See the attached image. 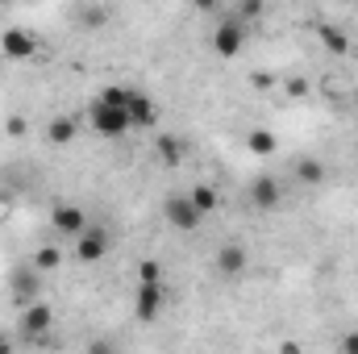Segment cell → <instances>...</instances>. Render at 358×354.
<instances>
[{"mask_svg":"<svg viewBox=\"0 0 358 354\" xmlns=\"http://www.w3.org/2000/svg\"><path fill=\"white\" fill-rule=\"evenodd\" d=\"M129 92H134V88H125V84H113V88L100 92V100H108V104H129Z\"/></svg>","mask_w":358,"mask_h":354,"instance_id":"20","label":"cell"},{"mask_svg":"<svg viewBox=\"0 0 358 354\" xmlns=\"http://www.w3.org/2000/svg\"><path fill=\"white\" fill-rule=\"evenodd\" d=\"M296 179H300L304 187H321V183H325V163H321V159H313V155H308V159H300V163H296Z\"/></svg>","mask_w":358,"mask_h":354,"instance_id":"16","label":"cell"},{"mask_svg":"<svg viewBox=\"0 0 358 354\" xmlns=\"http://www.w3.org/2000/svg\"><path fill=\"white\" fill-rule=\"evenodd\" d=\"M238 17H242V21H259V17H263V0H242V4H238Z\"/></svg>","mask_w":358,"mask_h":354,"instance_id":"21","label":"cell"},{"mask_svg":"<svg viewBox=\"0 0 358 354\" xmlns=\"http://www.w3.org/2000/svg\"><path fill=\"white\" fill-rule=\"evenodd\" d=\"M250 204L259 208V213H271V208H279V200H283V187H279V179H271V176H259L250 187Z\"/></svg>","mask_w":358,"mask_h":354,"instance_id":"10","label":"cell"},{"mask_svg":"<svg viewBox=\"0 0 358 354\" xmlns=\"http://www.w3.org/2000/svg\"><path fill=\"white\" fill-rule=\"evenodd\" d=\"M25 129H29V125H25V117H8V121H4V134H8V138H21Z\"/></svg>","mask_w":358,"mask_h":354,"instance_id":"24","label":"cell"},{"mask_svg":"<svg viewBox=\"0 0 358 354\" xmlns=\"http://www.w3.org/2000/svg\"><path fill=\"white\" fill-rule=\"evenodd\" d=\"M283 92H287V96H304V92H308V84L296 76V80H287V84H283Z\"/></svg>","mask_w":358,"mask_h":354,"instance_id":"25","label":"cell"},{"mask_svg":"<svg viewBox=\"0 0 358 354\" xmlns=\"http://www.w3.org/2000/svg\"><path fill=\"white\" fill-rule=\"evenodd\" d=\"M125 108H129V121H134V129H150V125L159 121V104H155L146 92H138V88L129 92V104H125Z\"/></svg>","mask_w":358,"mask_h":354,"instance_id":"12","label":"cell"},{"mask_svg":"<svg viewBox=\"0 0 358 354\" xmlns=\"http://www.w3.org/2000/svg\"><path fill=\"white\" fill-rule=\"evenodd\" d=\"M342 351H346V354H358V334H346V338H342Z\"/></svg>","mask_w":358,"mask_h":354,"instance_id":"27","label":"cell"},{"mask_svg":"<svg viewBox=\"0 0 358 354\" xmlns=\"http://www.w3.org/2000/svg\"><path fill=\"white\" fill-rule=\"evenodd\" d=\"M242 50H246V21L242 17L217 21V29H213V55L217 59H238Z\"/></svg>","mask_w":358,"mask_h":354,"instance_id":"2","label":"cell"},{"mask_svg":"<svg viewBox=\"0 0 358 354\" xmlns=\"http://www.w3.org/2000/svg\"><path fill=\"white\" fill-rule=\"evenodd\" d=\"M59 263H63V250H59V246H42V250L34 255V267H38L42 275H46V271H55Z\"/></svg>","mask_w":358,"mask_h":354,"instance_id":"19","label":"cell"},{"mask_svg":"<svg viewBox=\"0 0 358 354\" xmlns=\"http://www.w3.org/2000/svg\"><path fill=\"white\" fill-rule=\"evenodd\" d=\"M163 217H167V225L179 229V234H192V229H200V221H204V213L192 204V196H167V204H163Z\"/></svg>","mask_w":358,"mask_h":354,"instance_id":"3","label":"cell"},{"mask_svg":"<svg viewBox=\"0 0 358 354\" xmlns=\"http://www.w3.org/2000/svg\"><path fill=\"white\" fill-rule=\"evenodd\" d=\"M138 279H163V271H159L155 259H142V263H138Z\"/></svg>","mask_w":358,"mask_h":354,"instance_id":"23","label":"cell"},{"mask_svg":"<svg viewBox=\"0 0 358 354\" xmlns=\"http://www.w3.org/2000/svg\"><path fill=\"white\" fill-rule=\"evenodd\" d=\"M55 325V309L46 304V300H29L25 309H21V334L25 338H46V330Z\"/></svg>","mask_w":358,"mask_h":354,"instance_id":"4","label":"cell"},{"mask_svg":"<svg viewBox=\"0 0 358 354\" xmlns=\"http://www.w3.org/2000/svg\"><path fill=\"white\" fill-rule=\"evenodd\" d=\"M213 267H217L225 279H238V275H246V267H250V250L238 246V242H225V246L213 255Z\"/></svg>","mask_w":358,"mask_h":354,"instance_id":"8","label":"cell"},{"mask_svg":"<svg viewBox=\"0 0 358 354\" xmlns=\"http://www.w3.org/2000/svg\"><path fill=\"white\" fill-rule=\"evenodd\" d=\"M38 288H42V271L29 263V267H17L13 275H8V296L17 300V304H29V300H38Z\"/></svg>","mask_w":358,"mask_h":354,"instance_id":"7","label":"cell"},{"mask_svg":"<svg viewBox=\"0 0 358 354\" xmlns=\"http://www.w3.org/2000/svg\"><path fill=\"white\" fill-rule=\"evenodd\" d=\"M0 50H4V59H13V63H29V59L38 55V38H34L29 29H4V34H0Z\"/></svg>","mask_w":358,"mask_h":354,"instance_id":"5","label":"cell"},{"mask_svg":"<svg viewBox=\"0 0 358 354\" xmlns=\"http://www.w3.org/2000/svg\"><path fill=\"white\" fill-rule=\"evenodd\" d=\"M187 4H192L196 13H217V8H221V0H187Z\"/></svg>","mask_w":358,"mask_h":354,"instance_id":"26","label":"cell"},{"mask_svg":"<svg viewBox=\"0 0 358 354\" xmlns=\"http://www.w3.org/2000/svg\"><path fill=\"white\" fill-rule=\"evenodd\" d=\"M50 225H55L59 234L76 238V234H84V229H88V213H84L80 204H59V208L50 213Z\"/></svg>","mask_w":358,"mask_h":354,"instance_id":"11","label":"cell"},{"mask_svg":"<svg viewBox=\"0 0 358 354\" xmlns=\"http://www.w3.org/2000/svg\"><path fill=\"white\" fill-rule=\"evenodd\" d=\"M155 155L163 159V167H179V163H183V155H187V142H183L179 134H159Z\"/></svg>","mask_w":358,"mask_h":354,"instance_id":"14","label":"cell"},{"mask_svg":"<svg viewBox=\"0 0 358 354\" xmlns=\"http://www.w3.org/2000/svg\"><path fill=\"white\" fill-rule=\"evenodd\" d=\"M317 34H321V42H325V50H329V55H350V38H346L338 25L321 21V25H317Z\"/></svg>","mask_w":358,"mask_h":354,"instance_id":"15","label":"cell"},{"mask_svg":"<svg viewBox=\"0 0 358 354\" xmlns=\"http://www.w3.org/2000/svg\"><path fill=\"white\" fill-rule=\"evenodd\" d=\"M88 125L100 134V138H121V134L134 129L129 108H125V104H108V100H100V96L88 104Z\"/></svg>","mask_w":358,"mask_h":354,"instance_id":"1","label":"cell"},{"mask_svg":"<svg viewBox=\"0 0 358 354\" xmlns=\"http://www.w3.org/2000/svg\"><path fill=\"white\" fill-rule=\"evenodd\" d=\"M104 17H108L104 8H88V13L80 17V25H84V29H100V25H104Z\"/></svg>","mask_w":358,"mask_h":354,"instance_id":"22","label":"cell"},{"mask_svg":"<svg viewBox=\"0 0 358 354\" xmlns=\"http://www.w3.org/2000/svg\"><path fill=\"white\" fill-rule=\"evenodd\" d=\"M246 150L267 159V155H275V150H279V138H275L271 129H250V134H246Z\"/></svg>","mask_w":358,"mask_h":354,"instance_id":"17","label":"cell"},{"mask_svg":"<svg viewBox=\"0 0 358 354\" xmlns=\"http://www.w3.org/2000/svg\"><path fill=\"white\" fill-rule=\"evenodd\" d=\"M187 196H192V204H196L204 217H208V213H217V204H221V196H217V187H213V183H196Z\"/></svg>","mask_w":358,"mask_h":354,"instance_id":"18","label":"cell"},{"mask_svg":"<svg viewBox=\"0 0 358 354\" xmlns=\"http://www.w3.org/2000/svg\"><path fill=\"white\" fill-rule=\"evenodd\" d=\"M76 138H80V117L59 113V117L46 121V142H50V146H71Z\"/></svg>","mask_w":358,"mask_h":354,"instance_id":"13","label":"cell"},{"mask_svg":"<svg viewBox=\"0 0 358 354\" xmlns=\"http://www.w3.org/2000/svg\"><path fill=\"white\" fill-rule=\"evenodd\" d=\"M108 255V234L104 229H84V234H76V259L80 263H100Z\"/></svg>","mask_w":358,"mask_h":354,"instance_id":"9","label":"cell"},{"mask_svg":"<svg viewBox=\"0 0 358 354\" xmlns=\"http://www.w3.org/2000/svg\"><path fill=\"white\" fill-rule=\"evenodd\" d=\"M134 313H138V321H155V317L163 313V279H142V283H138Z\"/></svg>","mask_w":358,"mask_h":354,"instance_id":"6","label":"cell"}]
</instances>
